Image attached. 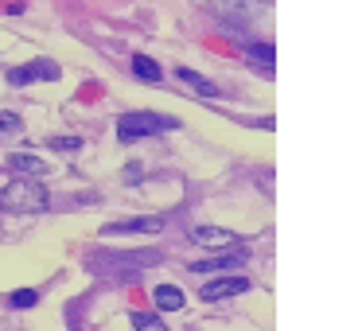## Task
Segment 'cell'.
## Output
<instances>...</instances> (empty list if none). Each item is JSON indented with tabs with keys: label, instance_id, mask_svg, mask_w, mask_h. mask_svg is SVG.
<instances>
[{
	"label": "cell",
	"instance_id": "cell-1",
	"mask_svg": "<svg viewBox=\"0 0 362 331\" xmlns=\"http://www.w3.org/2000/svg\"><path fill=\"white\" fill-rule=\"evenodd\" d=\"M51 195L47 187H43L40 180H32V175H24V180H12L0 187V207L12 214H32V211H47Z\"/></svg>",
	"mask_w": 362,
	"mask_h": 331
},
{
	"label": "cell",
	"instance_id": "cell-2",
	"mask_svg": "<svg viewBox=\"0 0 362 331\" xmlns=\"http://www.w3.org/2000/svg\"><path fill=\"white\" fill-rule=\"evenodd\" d=\"M180 121L175 117H160V113H125L117 121V141L133 144V141H144V137H156V133H168L175 129Z\"/></svg>",
	"mask_w": 362,
	"mask_h": 331
},
{
	"label": "cell",
	"instance_id": "cell-3",
	"mask_svg": "<svg viewBox=\"0 0 362 331\" xmlns=\"http://www.w3.org/2000/svg\"><path fill=\"white\" fill-rule=\"evenodd\" d=\"M59 66L51 59H35V63H24L16 71H8V86H28V82H55Z\"/></svg>",
	"mask_w": 362,
	"mask_h": 331
},
{
	"label": "cell",
	"instance_id": "cell-4",
	"mask_svg": "<svg viewBox=\"0 0 362 331\" xmlns=\"http://www.w3.org/2000/svg\"><path fill=\"white\" fill-rule=\"evenodd\" d=\"M164 230V219H152V214H144V219H121V222H105L102 234L113 238V234H160Z\"/></svg>",
	"mask_w": 362,
	"mask_h": 331
},
{
	"label": "cell",
	"instance_id": "cell-5",
	"mask_svg": "<svg viewBox=\"0 0 362 331\" xmlns=\"http://www.w3.org/2000/svg\"><path fill=\"white\" fill-rule=\"evenodd\" d=\"M253 281L250 277H214V281L203 284V300H226V296H238V292H250Z\"/></svg>",
	"mask_w": 362,
	"mask_h": 331
},
{
	"label": "cell",
	"instance_id": "cell-6",
	"mask_svg": "<svg viewBox=\"0 0 362 331\" xmlns=\"http://www.w3.org/2000/svg\"><path fill=\"white\" fill-rule=\"evenodd\" d=\"M245 261V250H230V253H218V257H206V261H195V273H226V269H238Z\"/></svg>",
	"mask_w": 362,
	"mask_h": 331
},
{
	"label": "cell",
	"instance_id": "cell-7",
	"mask_svg": "<svg viewBox=\"0 0 362 331\" xmlns=\"http://www.w3.org/2000/svg\"><path fill=\"white\" fill-rule=\"evenodd\" d=\"M8 168H12V172L32 175V180H40V175H47V172H51V168L43 164L40 156H28V152H12V156H8Z\"/></svg>",
	"mask_w": 362,
	"mask_h": 331
},
{
	"label": "cell",
	"instance_id": "cell-8",
	"mask_svg": "<svg viewBox=\"0 0 362 331\" xmlns=\"http://www.w3.org/2000/svg\"><path fill=\"white\" fill-rule=\"evenodd\" d=\"M191 242L199 245H238V238L230 230H218V226H195L191 230Z\"/></svg>",
	"mask_w": 362,
	"mask_h": 331
},
{
	"label": "cell",
	"instance_id": "cell-9",
	"mask_svg": "<svg viewBox=\"0 0 362 331\" xmlns=\"http://www.w3.org/2000/svg\"><path fill=\"white\" fill-rule=\"evenodd\" d=\"M152 300H156L160 312H180V308H183V292L175 289V284H156Z\"/></svg>",
	"mask_w": 362,
	"mask_h": 331
},
{
	"label": "cell",
	"instance_id": "cell-10",
	"mask_svg": "<svg viewBox=\"0 0 362 331\" xmlns=\"http://www.w3.org/2000/svg\"><path fill=\"white\" fill-rule=\"evenodd\" d=\"M175 74H180V82H183V86L199 90V94H206V98H214V94H218V86H214L211 79H203V74H199V71H187V66H180V71H175Z\"/></svg>",
	"mask_w": 362,
	"mask_h": 331
},
{
	"label": "cell",
	"instance_id": "cell-11",
	"mask_svg": "<svg viewBox=\"0 0 362 331\" xmlns=\"http://www.w3.org/2000/svg\"><path fill=\"white\" fill-rule=\"evenodd\" d=\"M133 74L141 82H160V79H164L160 63H156V59H148V55H133Z\"/></svg>",
	"mask_w": 362,
	"mask_h": 331
},
{
	"label": "cell",
	"instance_id": "cell-12",
	"mask_svg": "<svg viewBox=\"0 0 362 331\" xmlns=\"http://www.w3.org/2000/svg\"><path fill=\"white\" fill-rule=\"evenodd\" d=\"M245 55H250V63H257L261 71H273V59H276L273 43H250V47H245Z\"/></svg>",
	"mask_w": 362,
	"mask_h": 331
},
{
	"label": "cell",
	"instance_id": "cell-13",
	"mask_svg": "<svg viewBox=\"0 0 362 331\" xmlns=\"http://www.w3.org/2000/svg\"><path fill=\"white\" fill-rule=\"evenodd\" d=\"M133 327L136 331H168L160 312H133Z\"/></svg>",
	"mask_w": 362,
	"mask_h": 331
},
{
	"label": "cell",
	"instance_id": "cell-14",
	"mask_svg": "<svg viewBox=\"0 0 362 331\" xmlns=\"http://www.w3.org/2000/svg\"><path fill=\"white\" fill-rule=\"evenodd\" d=\"M35 304H40V292H35V289H16L8 296V308H16V312H20V308H35Z\"/></svg>",
	"mask_w": 362,
	"mask_h": 331
},
{
	"label": "cell",
	"instance_id": "cell-15",
	"mask_svg": "<svg viewBox=\"0 0 362 331\" xmlns=\"http://www.w3.org/2000/svg\"><path fill=\"white\" fill-rule=\"evenodd\" d=\"M59 152H78L82 149V137H59V141H51Z\"/></svg>",
	"mask_w": 362,
	"mask_h": 331
},
{
	"label": "cell",
	"instance_id": "cell-16",
	"mask_svg": "<svg viewBox=\"0 0 362 331\" xmlns=\"http://www.w3.org/2000/svg\"><path fill=\"white\" fill-rule=\"evenodd\" d=\"M0 129H20V117L16 113H0Z\"/></svg>",
	"mask_w": 362,
	"mask_h": 331
}]
</instances>
